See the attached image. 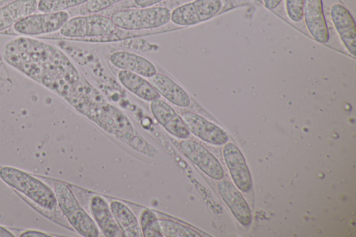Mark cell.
<instances>
[{
	"label": "cell",
	"instance_id": "obj_1",
	"mask_svg": "<svg viewBox=\"0 0 356 237\" xmlns=\"http://www.w3.org/2000/svg\"><path fill=\"white\" fill-rule=\"evenodd\" d=\"M0 178L44 210L54 211L58 205L54 192L47 185L19 170L3 167Z\"/></svg>",
	"mask_w": 356,
	"mask_h": 237
},
{
	"label": "cell",
	"instance_id": "obj_2",
	"mask_svg": "<svg viewBox=\"0 0 356 237\" xmlns=\"http://www.w3.org/2000/svg\"><path fill=\"white\" fill-rule=\"evenodd\" d=\"M171 11L165 7L124 9L114 13L111 19L116 27L124 30L151 29L165 25L170 21Z\"/></svg>",
	"mask_w": 356,
	"mask_h": 237
},
{
	"label": "cell",
	"instance_id": "obj_3",
	"mask_svg": "<svg viewBox=\"0 0 356 237\" xmlns=\"http://www.w3.org/2000/svg\"><path fill=\"white\" fill-rule=\"evenodd\" d=\"M53 186L60 209L77 232L86 237L98 236L96 224L81 208L70 188L58 181H55Z\"/></svg>",
	"mask_w": 356,
	"mask_h": 237
},
{
	"label": "cell",
	"instance_id": "obj_4",
	"mask_svg": "<svg viewBox=\"0 0 356 237\" xmlns=\"http://www.w3.org/2000/svg\"><path fill=\"white\" fill-rule=\"evenodd\" d=\"M115 28L111 17L92 14L70 18L59 32L68 38L103 37L111 35Z\"/></svg>",
	"mask_w": 356,
	"mask_h": 237
},
{
	"label": "cell",
	"instance_id": "obj_5",
	"mask_svg": "<svg viewBox=\"0 0 356 237\" xmlns=\"http://www.w3.org/2000/svg\"><path fill=\"white\" fill-rule=\"evenodd\" d=\"M70 18V15L67 11L34 13L17 22L12 28L17 35H47L60 31Z\"/></svg>",
	"mask_w": 356,
	"mask_h": 237
},
{
	"label": "cell",
	"instance_id": "obj_6",
	"mask_svg": "<svg viewBox=\"0 0 356 237\" xmlns=\"http://www.w3.org/2000/svg\"><path fill=\"white\" fill-rule=\"evenodd\" d=\"M179 148L184 155L210 178L220 180L224 170L218 160L204 147L191 140H183Z\"/></svg>",
	"mask_w": 356,
	"mask_h": 237
},
{
	"label": "cell",
	"instance_id": "obj_7",
	"mask_svg": "<svg viewBox=\"0 0 356 237\" xmlns=\"http://www.w3.org/2000/svg\"><path fill=\"white\" fill-rule=\"evenodd\" d=\"M180 116L189 131L201 140L215 145L228 141V136L224 130L202 116L191 111L181 112Z\"/></svg>",
	"mask_w": 356,
	"mask_h": 237
},
{
	"label": "cell",
	"instance_id": "obj_8",
	"mask_svg": "<svg viewBox=\"0 0 356 237\" xmlns=\"http://www.w3.org/2000/svg\"><path fill=\"white\" fill-rule=\"evenodd\" d=\"M222 154L225 162L236 186L246 193L252 188V179L245 158L239 149L233 143L225 145Z\"/></svg>",
	"mask_w": 356,
	"mask_h": 237
},
{
	"label": "cell",
	"instance_id": "obj_9",
	"mask_svg": "<svg viewBox=\"0 0 356 237\" xmlns=\"http://www.w3.org/2000/svg\"><path fill=\"white\" fill-rule=\"evenodd\" d=\"M150 110L156 120L172 136L186 139L191 132L179 115L165 101L157 99L150 103Z\"/></svg>",
	"mask_w": 356,
	"mask_h": 237
},
{
	"label": "cell",
	"instance_id": "obj_10",
	"mask_svg": "<svg viewBox=\"0 0 356 237\" xmlns=\"http://www.w3.org/2000/svg\"><path fill=\"white\" fill-rule=\"evenodd\" d=\"M330 16L343 45L349 53L355 57L356 27L351 14L343 6L334 3L331 7Z\"/></svg>",
	"mask_w": 356,
	"mask_h": 237
},
{
	"label": "cell",
	"instance_id": "obj_11",
	"mask_svg": "<svg viewBox=\"0 0 356 237\" xmlns=\"http://www.w3.org/2000/svg\"><path fill=\"white\" fill-rule=\"evenodd\" d=\"M218 191L237 221L248 226L251 222L250 210L239 190L230 181L222 180L218 183Z\"/></svg>",
	"mask_w": 356,
	"mask_h": 237
},
{
	"label": "cell",
	"instance_id": "obj_12",
	"mask_svg": "<svg viewBox=\"0 0 356 237\" xmlns=\"http://www.w3.org/2000/svg\"><path fill=\"white\" fill-rule=\"evenodd\" d=\"M303 17L307 28L317 42L329 40V32L325 19L322 0H305Z\"/></svg>",
	"mask_w": 356,
	"mask_h": 237
},
{
	"label": "cell",
	"instance_id": "obj_13",
	"mask_svg": "<svg viewBox=\"0 0 356 237\" xmlns=\"http://www.w3.org/2000/svg\"><path fill=\"white\" fill-rule=\"evenodd\" d=\"M111 64L120 69L150 78L157 73L156 66L145 57L125 51H117L109 57Z\"/></svg>",
	"mask_w": 356,
	"mask_h": 237
},
{
	"label": "cell",
	"instance_id": "obj_14",
	"mask_svg": "<svg viewBox=\"0 0 356 237\" xmlns=\"http://www.w3.org/2000/svg\"><path fill=\"white\" fill-rule=\"evenodd\" d=\"M149 81L156 91L172 104L186 108L191 104L188 93L168 76L156 73L149 78Z\"/></svg>",
	"mask_w": 356,
	"mask_h": 237
},
{
	"label": "cell",
	"instance_id": "obj_15",
	"mask_svg": "<svg viewBox=\"0 0 356 237\" xmlns=\"http://www.w3.org/2000/svg\"><path fill=\"white\" fill-rule=\"evenodd\" d=\"M92 215L103 234L108 237H123L106 201L101 196L92 197L90 202Z\"/></svg>",
	"mask_w": 356,
	"mask_h": 237
},
{
	"label": "cell",
	"instance_id": "obj_16",
	"mask_svg": "<svg viewBox=\"0 0 356 237\" xmlns=\"http://www.w3.org/2000/svg\"><path fill=\"white\" fill-rule=\"evenodd\" d=\"M37 0H14L0 8V33L13 27L21 19L34 13Z\"/></svg>",
	"mask_w": 356,
	"mask_h": 237
},
{
	"label": "cell",
	"instance_id": "obj_17",
	"mask_svg": "<svg viewBox=\"0 0 356 237\" xmlns=\"http://www.w3.org/2000/svg\"><path fill=\"white\" fill-rule=\"evenodd\" d=\"M118 77L121 84L139 98L152 101L160 99V94L143 76L125 70H120Z\"/></svg>",
	"mask_w": 356,
	"mask_h": 237
},
{
	"label": "cell",
	"instance_id": "obj_18",
	"mask_svg": "<svg viewBox=\"0 0 356 237\" xmlns=\"http://www.w3.org/2000/svg\"><path fill=\"white\" fill-rule=\"evenodd\" d=\"M110 209L124 237L143 236L136 218L125 204L118 201H113L110 204Z\"/></svg>",
	"mask_w": 356,
	"mask_h": 237
},
{
	"label": "cell",
	"instance_id": "obj_19",
	"mask_svg": "<svg viewBox=\"0 0 356 237\" xmlns=\"http://www.w3.org/2000/svg\"><path fill=\"white\" fill-rule=\"evenodd\" d=\"M160 228L163 236L167 237H200L197 231L179 223L168 220H159Z\"/></svg>",
	"mask_w": 356,
	"mask_h": 237
},
{
	"label": "cell",
	"instance_id": "obj_20",
	"mask_svg": "<svg viewBox=\"0 0 356 237\" xmlns=\"http://www.w3.org/2000/svg\"><path fill=\"white\" fill-rule=\"evenodd\" d=\"M140 227L143 236L162 237L159 220L154 213L149 210H144L140 217Z\"/></svg>",
	"mask_w": 356,
	"mask_h": 237
},
{
	"label": "cell",
	"instance_id": "obj_21",
	"mask_svg": "<svg viewBox=\"0 0 356 237\" xmlns=\"http://www.w3.org/2000/svg\"><path fill=\"white\" fill-rule=\"evenodd\" d=\"M88 0H38L37 10L40 13L66 11L67 9L86 3Z\"/></svg>",
	"mask_w": 356,
	"mask_h": 237
},
{
	"label": "cell",
	"instance_id": "obj_22",
	"mask_svg": "<svg viewBox=\"0 0 356 237\" xmlns=\"http://www.w3.org/2000/svg\"><path fill=\"white\" fill-rule=\"evenodd\" d=\"M193 3L200 22L212 18L220 11L222 7L220 0H194Z\"/></svg>",
	"mask_w": 356,
	"mask_h": 237
},
{
	"label": "cell",
	"instance_id": "obj_23",
	"mask_svg": "<svg viewBox=\"0 0 356 237\" xmlns=\"http://www.w3.org/2000/svg\"><path fill=\"white\" fill-rule=\"evenodd\" d=\"M305 0H285V8L288 17L293 22H300L303 17Z\"/></svg>",
	"mask_w": 356,
	"mask_h": 237
},
{
	"label": "cell",
	"instance_id": "obj_24",
	"mask_svg": "<svg viewBox=\"0 0 356 237\" xmlns=\"http://www.w3.org/2000/svg\"><path fill=\"white\" fill-rule=\"evenodd\" d=\"M122 1L123 0H88L86 8L88 13L95 14Z\"/></svg>",
	"mask_w": 356,
	"mask_h": 237
},
{
	"label": "cell",
	"instance_id": "obj_25",
	"mask_svg": "<svg viewBox=\"0 0 356 237\" xmlns=\"http://www.w3.org/2000/svg\"><path fill=\"white\" fill-rule=\"evenodd\" d=\"M163 1L165 0H134V2L139 8H146L152 6Z\"/></svg>",
	"mask_w": 356,
	"mask_h": 237
},
{
	"label": "cell",
	"instance_id": "obj_26",
	"mask_svg": "<svg viewBox=\"0 0 356 237\" xmlns=\"http://www.w3.org/2000/svg\"><path fill=\"white\" fill-rule=\"evenodd\" d=\"M282 0H264L265 6L270 10L275 9L280 3Z\"/></svg>",
	"mask_w": 356,
	"mask_h": 237
},
{
	"label": "cell",
	"instance_id": "obj_27",
	"mask_svg": "<svg viewBox=\"0 0 356 237\" xmlns=\"http://www.w3.org/2000/svg\"><path fill=\"white\" fill-rule=\"evenodd\" d=\"M21 236L25 237V236H49L47 234L36 231H27L21 234Z\"/></svg>",
	"mask_w": 356,
	"mask_h": 237
},
{
	"label": "cell",
	"instance_id": "obj_28",
	"mask_svg": "<svg viewBox=\"0 0 356 237\" xmlns=\"http://www.w3.org/2000/svg\"><path fill=\"white\" fill-rule=\"evenodd\" d=\"M14 236V235L9 231L8 229L0 227V237H11Z\"/></svg>",
	"mask_w": 356,
	"mask_h": 237
}]
</instances>
